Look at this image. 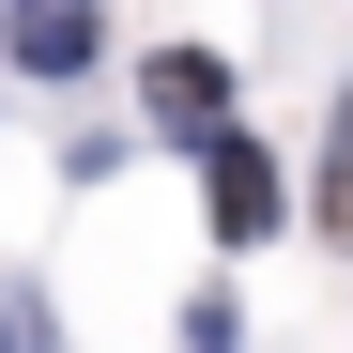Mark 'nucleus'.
<instances>
[{
  "instance_id": "1",
  "label": "nucleus",
  "mask_w": 353,
  "mask_h": 353,
  "mask_svg": "<svg viewBox=\"0 0 353 353\" xmlns=\"http://www.w3.org/2000/svg\"><path fill=\"white\" fill-rule=\"evenodd\" d=\"M200 185H215V246H276V230H292V185H276V154H261V139H215V154H200Z\"/></svg>"
},
{
  "instance_id": "2",
  "label": "nucleus",
  "mask_w": 353,
  "mask_h": 353,
  "mask_svg": "<svg viewBox=\"0 0 353 353\" xmlns=\"http://www.w3.org/2000/svg\"><path fill=\"white\" fill-rule=\"evenodd\" d=\"M139 92H154V139H230V62H215V46H154V62H139Z\"/></svg>"
},
{
  "instance_id": "3",
  "label": "nucleus",
  "mask_w": 353,
  "mask_h": 353,
  "mask_svg": "<svg viewBox=\"0 0 353 353\" xmlns=\"http://www.w3.org/2000/svg\"><path fill=\"white\" fill-rule=\"evenodd\" d=\"M0 46H16L31 77H77L92 46H108V16H92V0H16V16H0Z\"/></svg>"
},
{
  "instance_id": "4",
  "label": "nucleus",
  "mask_w": 353,
  "mask_h": 353,
  "mask_svg": "<svg viewBox=\"0 0 353 353\" xmlns=\"http://www.w3.org/2000/svg\"><path fill=\"white\" fill-rule=\"evenodd\" d=\"M323 230H353V123L323 139Z\"/></svg>"
},
{
  "instance_id": "5",
  "label": "nucleus",
  "mask_w": 353,
  "mask_h": 353,
  "mask_svg": "<svg viewBox=\"0 0 353 353\" xmlns=\"http://www.w3.org/2000/svg\"><path fill=\"white\" fill-rule=\"evenodd\" d=\"M230 338H246V323H230V307H200V323H185V353H230Z\"/></svg>"
}]
</instances>
